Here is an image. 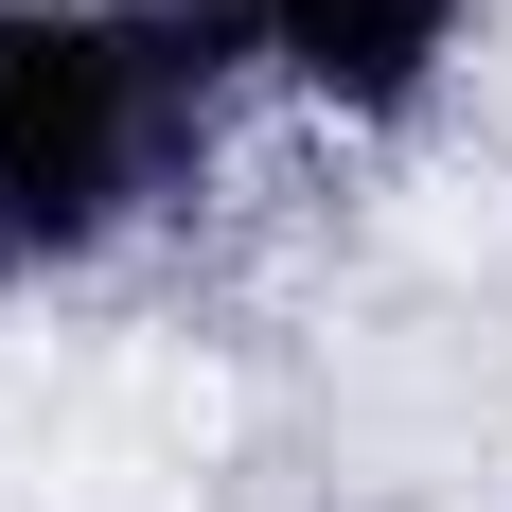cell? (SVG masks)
<instances>
[{
  "label": "cell",
  "mask_w": 512,
  "mask_h": 512,
  "mask_svg": "<svg viewBox=\"0 0 512 512\" xmlns=\"http://www.w3.org/2000/svg\"><path fill=\"white\" fill-rule=\"evenodd\" d=\"M477 18L495 0H265V106H301L336 142H407L477 71Z\"/></svg>",
  "instance_id": "2"
},
{
  "label": "cell",
  "mask_w": 512,
  "mask_h": 512,
  "mask_svg": "<svg viewBox=\"0 0 512 512\" xmlns=\"http://www.w3.org/2000/svg\"><path fill=\"white\" fill-rule=\"evenodd\" d=\"M212 124L159 89L124 0H0V283H89L159 230Z\"/></svg>",
  "instance_id": "1"
}]
</instances>
